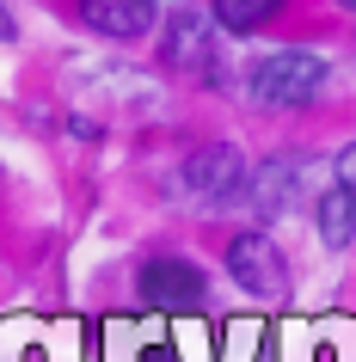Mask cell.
<instances>
[{
    "mask_svg": "<svg viewBox=\"0 0 356 362\" xmlns=\"http://www.w3.org/2000/svg\"><path fill=\"white\" fill-rule=\"evenodd\" d=\"M326 93V62L314 49H270L252 62V98L270 111H301Z\"/></svg>",
    "mask_w": 356,
    "mask_h": 362,
    "instance_id": "6da1fadb",
    "label": "cell"
},
{
    "mask_svg": "<svg viewBox=\"0 0 356 362\" xmlns=\"http://www.w3.org/2000/svg\"><path fill=\"white\" fill-rule=\"evenodd\" d=\"M203 295H209L203 270L185 264V258H154V264H142V301L154 313H197Z\"/></svg>",
    "mask_w": 356,
    "mask_h": 362,
    "instance_id": "7a4b0ae2",
    "label": "cell"
},
{
    "mask_svg": "<svg viewBox=\"0 0 356 362\" xmlns=\"http://www.w3.org/2000/svg\"><path fill=\"white\" fill-rule=\"evenodd\" d=\"M227 270H234V283L246 295H264V301L289 288V270H282V252L270 246V233H240L227 246Z\"/></svg>",
    "mask_w": 356,
    "mask_h": 362,
    "instance_id": "3957f363",
    "label": "cell"
},
{
    "mask_svg": "<svg viewBox=\"0 0 356 362\" xmlns=\"http://www.w3.org/2000/svg\"><path fill=\"white\" fill-rule=\"evenodd\" d=\"M185 185L203 203H227V197H240L246 191V160L240 148H227V141H209V148H197L185 160Z\"/></svg>",
    "mask_w": 356,
    "mask_h": 362,
    "instance_id": "277c9868",
    "label": "cell"
},
{
    "mask_svg": "<svg viewBox=\"0 0 356 362\" xmlns=\"http://www.w3.org/2000/svg\"><path fill=\"white\" fill-rule=\"evenodd\" d=\"M166 68L215 80V19L209 13H172L166 25Z\"/></svg>",
    "mask_w": 356,
    "mask_h": 362,
    "instance_id": "5b68a950",
    "label": "cell"
},
{
    "mask_svg": "<svg viewBox=\"0 0 356 362\" xmlns=\"http://www.w3.org/2000/svg\"><path fill=\"white\" fill-rule=\"evenodd\" d=\"M80 19L93 25L98 37L135 43L154 31V0H80Z\"/></svg>",
    "mask_w": 356,
    "mask_h": 362,
    "instance_id": "8992f818",
    "label": "cell"
},
{
    "mask_svg": "<svg viewBox=\"0 0 356 362\" xmlns=\"http://www.w3.org/2000/svg\"><path fill=\"white\" fill-rule=\"evenodd\" d=\"M350 233H356V197L344 185H332V191L319 197V240L338 252V246H350Z\"/></svg>",
    "mask_w": 356,
    "mask_h": 362,
    "instance_id": "52a82bcc",
    "label": "cell"
},
{
    "mask_svg": "<svg viewBox=\"0 0 356 362\" xmlns=\"http://www.w3.org/2000/svg\"><path fill=\"white\" fill-rule=\"evenodd\" d=\"M282 13V0H215V25L234 37H252L258 25H270Z\"/></svg>",
    "mask_w": 356,
    "mask_h": 362,
    "instance_id": "ba28073f",
    "label": "cell"
},
{
    "mask_svg": "<svg viewBox=\"0 0 356 362\" xmlns=\"http://www.w3.org/2000/svg\"><path fill=\"white\" fill-rule=\"evenodd\" d=\"M289 191H295V160H270V166H264V178H258V209L277 215Z\"/></svg>",
    "mask_w": 356,
    "mask_h": 362,
    "instance_id": "9c48e42d",
    "label": "cell"
},
{
    "mask_svg": "<svg viewBox=\"0 0 356 362\" xmlns=\"http://www.w3.org/2000/svg\"><path fill=\"white\" fill-rule=\"evenodd\" d=\"M338 185H344V191L356 197V141H350L344 153H338Z\"/></svg>",
    "mask_w": 356,
    "mask_h": 362,
    "instance_id": "30bf717a",
    "label": "cell"
},
{
    "mask_svg": "<svg viewBox=\"0 0 356 362\" xmlns=\"http://www.w3.org/2000/svg\"><path fill=\"white\" fill-rule=\"evenodd\" d=\"M13 37V13H6V6H0V43Z\"/></svg>",
    "mask_w": 356,
    "mask_h": 362,
    "instance_id": "8fae6325",
    "label": "cell"
},
{
    "mask_svg": "<svg viewBox=\"0 0 356 362\" xmlns=\"http://www.w3.org/2000/svg\"><path fill=\"white\" fill-rule=\"evenodd\" d=\"M338 6H350V13H356V0H338Z\"/></svg>",
    "mask_w": 356,
    "mask_h": 362,
    "instance_id": "7c38bea8",
    "label": "cell"
}]
</instances>
